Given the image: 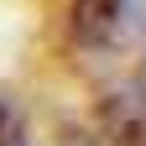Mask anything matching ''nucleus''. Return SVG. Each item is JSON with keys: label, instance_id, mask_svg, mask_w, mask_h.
<instances>
[{"label": "nucleus", "instance_id": "nucleus-1", "mask_svg": "<svg viewBox=\"0 0 146 146\" xmlns=\"http://www.w3.org/2000/svg\"><path fill=\"white\" fill-rule=\"evenodd\" d=\"M73 47L89 58H141L146 63V0H73Z\"/></svg>", "mask_w": 146, "mask_h": 146}, {"label": "nucleus", "instance_id": "nucleus-2", "mask_svg": "<svg viewBox=\"0 0 146 146\" xmlns=\"http://www.w3.org/2000/svg\"><path fill=\"white\" fill-rule=\"evenodd\" d=\"M0 146H31L26 141V125H21V115L0 99Z\"/></svg>", "mask_w": 146, "mask_h": 146}, {"label": "nucleus", "instance_id": "nucleus-3", "mask_svg": "<svg viewBox=\"0 0 146 146\" xmlns=\"http://www.w3.org/2000/svg\"><path fill=\"white\" fill-rule=\"evenodd\" d=\"M63 146H120V141L110 136V131H104V136H89V131H68V136H63Z\"/></svg>", "mask_w": 146, "mask_h": 146}]
</instances>
